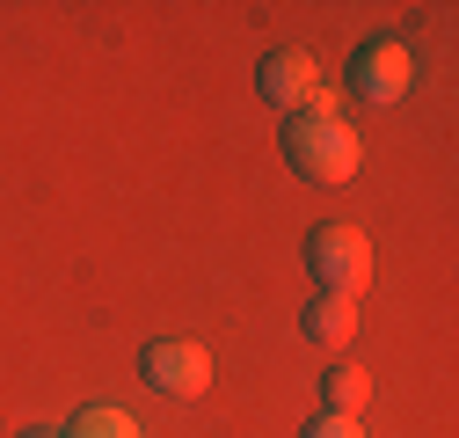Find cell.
Here are the masks:
<instances>
[{
	"label": "cell",
	"mask_w": 459,
	"mask_h": 438,
	"mask_svg": "<svg viewBox=\"0 0 459 438\" xmlns=\"http://www.w3.org/2000/svg\"><path fill=\"white\" fill-rule=\"evenodd\" d=\"M284 161H292L299 176H314V183H351L358 161H365V139L342 118H292V132H284Z\"/></svg>",
	"instance_id": "obj_1"
},
{
	"label": "cell",
	"mask_w": 459,
	"mask_h": 438,
	"mask_svg": "<svg viewBox=\"0 0 459 438\" xmlns=\"http://www.w3.org/2000/svg\"><path fill=\"white\" fill-rule=\"evenodd\" d=\"M307 263H314L321 293L365 300V285H372V241H365L358 227H342V219H328V227L307 234Z\"/></svg>",
	"instance_id": "obj_2"
},
{
	"label": "cell",
	"mask_w": 459,
	"mask_h": 438,
	"mask_svg": "<svg viewBox=\"0 0 459 438\" xmlns=\"http://www.w3.org/2000/svg\"><path fill=\"white\" fill-rule=\"evenodd\" d=\"M409 88H416V44H401V37H372L358 59H351V95L372 102V110H394Z\"/></svg>",
	"instance_id": "obj_3"
},
{
	"label": "cell",
	"mask_w": 459,
	"mask_h": 438,
	"mask_svg": "<svg viewBox=\"0 0 459 438\" xmlns=\"http://www.w3.org/2000/svg\"><path fill=\"white\" fill-rule=\"evenodd\" d=\"M139 372H146L153 395H168V402H197V395L212 388V351H204L197 337H160V344H146Z\"/></svg>",
	"instance_id": "obj_4"
},
{
	"label": "cell",
	"mask_w": 459,
	"mask_h": 438,
	"mask_svg": "<svg viewBox=\"0 0 459 438\" xmlns=\"http://www.w3.org/2000/svg\"><path fill=\"white\" fill-rule=\"evenodd\" d=\"M314 88H321V74H314V51H270L263 59V95L277 102V110H299L314 102Z\"/></svg>",
	"instance_id": "obj_5"
},
{
	"label": "cell",
	"mask_w": 459,
	"mask_h": 438,
	"mask_svg": "<svg viewBox=\"0 0 459 438\" xmlns=\"http://www.w3.org/2000/svg\"><path fill=\"white\" fill-rule=\"evenodd\" d=\"M307 344H321V351H342V344H351L358 337V300H342V293H321L314 307H307Z\"/></svg>",
	"instance_id": "obj_6"
},
{
	"label": "cell",
	"mask_w": 459,
	"mask_h": 438,
	"mask_svg": "<svg viewBox=\"0 0 459 438\" xmlns=\"http://www.w3.org/2000/svg\"><path fill=\"white\" fill-rule=\"evenodd\" d=\"M372 402V372L365 365H335L328 372V416H365Z\"/></svg>",
	"instance_id": "obj_7"
},
{
	"label": "cell",
	"mask_w": 459,
	"mask_h": 438,
	"mask_svg": "<svg viewBox=\"0 0 459 438\" xmlns=\"http://www.w3.org/2000/svg\"><path fill=\"white\" fill-rule=\"evenodd\" d=\"M66 438H139V424H132L125 409H88V416H81Z\"/></svg>",
	"instance_id": "obj_8"
},
{
	"label": "cell",
	"mask_w": 459,
	"mask_h": 438,
	"mask_svg": "<svg viewBox=\"0 0 459 438\" xmlns=\"http://www.w3.org/2000/svg\"><path fill=\"white\" fill-rule=\"evenodd\" d=\"M299 438H365V424H358V416H321V424H307Z\"/></svg>",
	"instance_id": "obj_9"
},
{
	"label": "cell",
	"mask_w": 459,
	"mask_h": 438,
	"mask_svg": "<svg viewBox=\"0 0 459 438\" xmlns=\"http://www.w3.org/2000/svg\"><path fill=\"white\" fill-rule=\"evenodd\" d=\"M22 438H59V431H22Z\"/></svg>",
	"instance_id": "obj_10"
}]
</instances>
